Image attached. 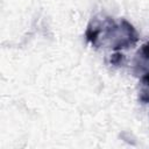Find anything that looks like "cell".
I'll use <instances>...</instances> for the list:
<instances>
[{
  "label": "cell",
  "instance_id": "6da1fadb",
  "mask_svg": "<svg viewBox=\"0 0 149 149\" xmlns=\"http://www.w3.org/2000/svg\"><path fill=\"white\" fill-rule=\"evenodd\" d=\"M85 36L93 47L107 44L116 51L132 48L139 41L135 28L123 19L118 22L109 17L104 20L93 19L87 26Z\"/></svg>",
  "mask_w": 149,
  "mask_h": 149
},
{
  "label": "cell",
  "instance_id": "7a4b0ae2",
  "mask_svg": "<svg viewBox=\"0 0 149 149\" xmlns=\"http://www.w3.org/2000/svg\"><path fill=\"white\" fill-rule=\"evenodd\" d=\"M139 100L142 104H149V72L144 73L141 78Z\"/></svg>",
  "mask_w": 149,
  "mask_h": 149
},
{
  "label": "cell",
  "instance_id": "3957f363",
  "mask_svg": "<svg viewBox=\"0 0 149 149\" xmlns=\"http://www.w3.org/2000/svg\"><path fill=\"white\" fill-rule=\"evenodd\" d=\"M122 62H123V55H122L121 52L116 51V52H114V54L112 55V57H111V63H112L113 65H120Z\"/></svg>",
  "mask_w": 149,
  "mask_h": 149
},
{
  "label": "cell",
  "instance_id": "277c9868",
  "mask_svg": "<svg viewBox=\"0 0 149 149\" xmlns=\"http://www.w3.org/2000/svg\"><path fill=\"white\" fill-rule=\"evenodd\" d=\"M140 54H141V56H142V57H143L144 59L149 61V42L144 43V44H143V45L141 47Z\"/></svg>",
  "mask_w": 149,
  "mask_h": 149
}]
</instances>
